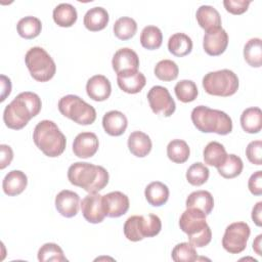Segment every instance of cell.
I'll return each mask as SVG.
<instances>
[{
  "label": "cell",
  "mask_w": 262,
  "mask_h": 262,
  "mask_svg": "<svg viewBox=\"0 0 262 262\" xmlns=\"http://www.w3.org/2000/svg\"><path fill=\"white\" fill-rule=\"evenodd\" d=\"M41 107V98L36 93L21 92L4 108L3 121L10 129H23L32 118L40 113Z\"/></svg>",
  "instance_id": "1"
},
{
  "label": "cell",
  "mask_w": 262,
  "mask_h": 262,
  "mask_svg": "<svg viewBox=\"0 0 262 262\" xmlns=\"http://www.w3.org/2000/svg\"><path fill=\"white\" fill-rule=\"evenodd\" d=\"M68 178L73 185L82 187L89 193H94L107 185L108 172L102 166L77 162L70 166Z\"/></svg>",
  "instance_id": "2"
},
{
  "label": "cell",
  "mask_w": 262,
  "mask_h": 262,
  "mask_svg": "<svg viewBox=\"0 0 262 262\" xmlns=\"http://www.w3.org/2000/svg\"><path fill=\"white\" fill-rule=\"evenodd\" d=\"M33 140L36 146L50 158L60 156L67 145L63 133L53 121L49 120H43L36 125L33 132Z\"/></svg>",
  "instance_id": "3"
},
{
  "label": "cell",
  "mask_w": 262,
  "mask_h": 262,
  "mask_svg": "<svg viewBox=\"0 0 262 262\" xmlns=\"http://www.w3.org/2000/svg\"><path fill=\"white\" fill-rule=\"evenodd\" d=\"M191 121L194 127L204 133L226 135L232 131V121L226 113L206 105H199L192 110Z\"/></svg>",
  "instance_id": "4"
},
{
  "label": "cell",
  "mask_w": 262,
  "mask_h": 262,
  "mask_svg": "<svg viewBox=\"0 0 262 262\" xmlns=\"http://www.w3.org/2000/svg\"><path fill=\"white\" fill-rule=\"evenodd\" d=\"M124 234L131 242H139L144 237H152L162 229L161 219L154 214L134 215L129 217L124 224Z\"/></svg>",
  "instance_id": "5"
},
{
  "label": "cell",
  "mask_w": 262,
  "mask_h": 262,
  "mask_svg": "<svg viewBox=\"0 0 262 262\" xmlns=\"http://www.w3.org/2000/svg\"><path fill=\"white\" fill-rule=\"evenodd\" d=\"M25 62L33 79L38 82H47L55 75V62L42 47L36 46L29 49L25 56Z\"/></svg>",
  "instance_id": "6"
},
{
  "label": "cell",
  "mask_w": 262,
  "mask_h": 262,
  "mask_svg": "<svg viewBox=\"0 0 262 262\" xmlns=\"http://www.w3.org/2000/svg\"><path fill=\"white\" fill-rule=\"evenodd\" d=\"M57 106L62 116L79 125H90L96 120L95 108L77 95L69 94L61 97Z\"/></svg>",
  "instance_id": "7"
},
{
  "label": "cell",
  "mask_w": 262,
  "mask_h": 262,
  "mask_svg": "<svg viewBox=\"0 0 262 262\" xmlns=\"http://www.w3.org/2000/svg\"><path fill=\"white\" fill-rule=\"evenodd\" d=\"M203 87L210 95L231 96L238 89V78L232 71L227 69L210 72L203 78Z\"/></svg>",
  "instance_id": "8"
},
{
  "label": "cell",
  "mask_w": 262,
  "mask_h": 262,
  "mask_svg": "<svg viewBox=\"0 0 262 262\" xmlns=\"http://www.w3.org/2000/svg\"><path fill=\"white\" fill-rule=\"evenodd\" d=\"M251 230L246 222H234L229 224L222 237V246L230 254H239L246 247Z\"/></svg>",
  "instance_id": "9"
},
{
  "label": "cell",
  "mask_w": 262,
  "mask_h": 262,
  "mask_svg": "<svg viewBox=\"0 0 262 262\" xmlns=\"http://www.w3.org/2000/svg\"><path fill=\"white\" fill-rule=\"evenodd\" d=\"M147 100L151 111L155 114H162L165 117H170L176 110V104L168 89L163 86H154L147 93Z\"/></svg>",
  "instance_id": "10"
},
{
  "label": "cell",
  "mask_w": 262,
  "mask_h": 262,
  "mask_svg": "<svg viewBox=\"0 0 262 262\" xmlns=\"http://www.w3.org/2000/svg\"><path fill=\"white\" fill-rule=\"evenodd\" d=\"M206 214L196 208H187L179 219L180 229L187 234L188 237H192L196 234L207 230L209 225L206 221Z\"/></svg>",
  "instance_id": "11"
},
{
  "label": "cell",
  "mask_w": 262,
  "mask_h": 262,
  "mask_svg": "<svg viewBox=\"0 0 262 262\" xmlns=\"http://www.w3.org/2000/svg\"><path fill=\"white\" fill-rule=\"evenodd\" d=\"M81 211L83 217L90 223L96 224L103 221L105 212L102 203V195L94 192L87 194L81 202Z\"/></svg>",
  "instance_id": "12"
},
{
  "label": "cell",
  "mask_w": 262,
  "mask_h": 262,
  "mask_svg": "<svg viewBox=\"0 0 262 262\" xmlns=\"http://www.w3.org/2000/svg\"><path fill=\"white\" fill-rule=\"evenodd\" d=\"M228 45V35L226 31L220 27L205 33L203 39V47L207 54L218 56L222 54Z\"/></svg>",
  "instance_id": "13"
},
{
  "label": "cell",
  "mask_w": 262,
  "mask_h": 262,
  "mask_svg": "<svg viewBox=\"0 0 262 262\" xmlns=\"http://www.w3.org/2000/svg\"><path fill=\"white\" fill-rule=\"evenodd\" d=\"M112 66L117 75L138 71L139 57L131 48L125 47L117 50L112 59Z\"/></svg>",
  "instance_id": "14"
},
{
  "label": "cell",
  "mask_w": 262,
  "mask_h": 262,
  "mask_svg": "<svg viewBox=\"0 0 262 262\" xmlns=\"http://www.w3.org/2000/svg\"><path fill=\"white\" fill-rule=\"evenodd\" d=\"M99 146V141L95 133L82 132L79 133L73 142V151L75 156L81 159H87L93 157Z\"/></svg>",
  "instance_id": "15"
},
{
  "label": "cell",
  "mask_w": 262,
  "mask_h": 262,
  "mask_svg": "<svg viewBox=\"0 0 262 262\" xmlns=\"http://www.w3.org/2000/svg\"><path fill=\"white\" fill-rule=\"evenodd\" d=\"M102 203L105 215L111 218H118L127 213L129 199L121 191H112L102 195Z\"/></svg>",
  "instance_id": "16"
},
{
  "label": "cell",
  "mask_w": 262,
  "mask_h": 262,
  "mask_svg": "<svg viewBox=\"0 0 262 262\" xmlns=\"http://www.w3.org/2000/svg\"><path fill=\"white\" fill-rule=\"evenodd\" d=\"M80 205V196L75 191L63 189L55 196V208L63 217L72 218L76 216Z\"/></svg>",
  "instance_id": "17"
},
{
  "label": "cell",
  "mask_w": 262,
  "mask_h": 262,
  "mask_svg": "<svg viewBox=\"0 0 262 262\" xmlns=\"http://www.w3.org/2000/svg\"><path fill=\"white\" fill-rule=\"evenodd\" d=\"M86 92L94 101H104L112 93V85L103 75L92 76L86 84Z\"/></svg>",
  "instance_id": "18"
},
{
  "label": "cell",
  "mask_w": 262,
  "mask_h": 262,
  "mask_svg": "<svg viewBox=\"0 0 262 262\" xmlns=\"http://www.w3.org/2000/svg\"><path fill=\"white\" fill-rule=\"evenodd\" d=\"M117 83L121 90L129 94H136L142 90L146 84L144 75L139 71L126 72L117 75Z\"/></svg>",
  "instance_id": "19"
},
{
  "label": "cell",
  "mask_w": 262,
  "mask_h": 262,
  "mask_svg": "<svg viewBox=\"0 0 262 262\" xmlns=\"http://www.w3.org/2000/svg\"><path fill=\"white\" fill-rule=\"evenodd\" d=\"M128 126L126 116L119 111H110L102 118V127L111 136L122 135Z\"/></svg>",
  "instance_id": "20"
},
{
  "label": "cell",
  "mask_w": 262,
  "mask_h": 262,
  "mask_svg": "<svg viewBox=\"0 0 262 262\" xmlns=\"http://www.w3.org/2000/svg\"><path fill=\"white\" fill-rule=\"evenodd\" d=\"M27 184V175L19 170H12L5 175L2 181V188L5 194L14 196L20 194L26 189Z\"/></svg>",
  "instance_id": "21"
},
{
  "label": "cell",
  "mask_w": 262,
  "mask_h": 262,
  "mask_svg": "<svg viewBox=\"0 0 262 262\" xmlns=\"http://www.w3.org/2000/svg\"><path fill=\"white\" fill-rule=\"evenodd\" d=\"M151 147V140L144 132L134 131L128 137V148L135 157L144 158L150 152Z\"/></svg>",
  "instance_id": "22"
},
{
  "label": "cell",
  "mask_w": 262,
  "mask_h": 262,
  "mask_svg": "<svg viewBox=\"0 0 262 262\" xmlns=\"http://www.w3.org/2000/svg\"><path fill=\"white\" fill-rule=\"evenodd\" d=\"M195 17L198 24L206 32L221 27V16L216 8L210 5H202L198 8Z\"/></svg>",
  "instance_id": "23"
},
{
  "label": "cell",
  "mask_w": 262,
  "mask_h": 262,
  "mask_svg": "<svg viewBox=\"0 0 262 262\" xmlns=\"http://www.w3.org/2000/svg\"><path fill=\"white\" fill-rule=\"evenodd\" d=\"M108 12L103 7L90 8L84 15V26L91 32L103 30L108 24Z\"/></svg>",
  "instance_id": "24"
},
{
  "label": "cell",
  "mask_w": 262,
  "mask_h": 262,
  "mask_svg": "<svg viewBox=\"0 0 262 262\" xmlns=\"http://www.w3.org/2000/svg\"><path fill=\"white\" fill-rule=\"evenodd\" d=\"M147 203L154 207H161L167 203L169 199V188L160 181L150 182L144 190Z\"/></svg>",
  "instance_id": "25"
},
{
  "label": "cell",
  "mask_w": 262,
  "mask_h": 262,
  "mask_svg": "<svg viewBox=\"0 0 262 262\" xmlns=\"http://www.w3.org/2000/svg\"><path fill=\"white\" fill-rule=\"evenodd\" d=\"M241 125L244 131L255 134L262 128V112L259 107L252 106L246 108L241 115Z\"/></svg>",
  "instance_id": "26"
},
{
  "label": "cell",
  "mask_w": 262,
  "mask_h": 262,
  "mask_svg": "<svg viewBox=\"0 0 262 262\" xmlns=\"http://www.w3.org/2000/svg\"><path fill=\"white\" fill-rule=\"evenodd\" d=\"M186 208H196L209 215L214 208V199L207 190H196L191 192L185 202Z\"/></svg>",
  "instance_id": "27"
},
{
  "label": "cell",
  "mask_w": 262,
  "mask_h": 262,
  "mask_svg": "<svg viewBox=\"0 0 262 262\" xmlns=\"http://www.w3.org/2000/svg\"><path fill=\"white\" fill-rule=\"evenodd\" d=\"M54 23L62 28L72 27L78 18L76 8L69 3H60L53 9Z\"/></svg>",
  "instance_id": "28"
},
{
  "label": "cell",
  "mask_w": 262,
  "mask_h": 262,
  "mask_svg": "<svg viewBox=\"0 0 262 262\" xmlns=\"http://www.w3.org/2000/svg\"><path fill=\"white\" fill-rule=\"evenodd\" d=\"M168 49L173 55L182 57L191 52L192 41L186 34L175 33L168 40Z\"/></svg>",
  "instance_id": "29"
},
{
  "label": "cell",
  "mask_w": 262,
  "mask_h": 262,
  "mask_svg": "<svg viewBox=\"0 0 262 262\" xmlns=\"http://www.w3.org/2000/svg\"><path fill=\"white\" fill-rule=\"evenodd\" d=\"M203 157L205 164L218 168L225 161L227 152L221 143L217 141H211L204 148Z\"/></svg>",
  "instance_id": "30"
},
{
  "label": "cell",
  "mask_w": 262,
  "mask_h": 262,
  "mask_svg": "<svg viewBox=\"0 0 262 262\" xmlns=\"http://www.w3.org/2000/svg\"><path fill=\"white\" fill-rule=\"evenodd\" d=\"M18 35L25 39H34L41 33L42 23L38 17L25 16L20 18L16 25Z\"/></svg>",
  "instance_id": "31"
},
{
  "label": "cell",
  "mask_w": 262,
  "mask_h": 262,
  "mask_svg": "<svg viewBox=\"0 0 262 262\" xmlns=\"http://www.w3.org/2000/svg\"><path fill=\"white\" fill-rule=\"evenodd\" d=\"M244 57L248 64L253 68L262 66V42L260 38H252L246 43Z\"/></svg>",
  "instance_id": "32"
},
{
  "label": "cell",
  "mask_w": 262,
  "mask_h": 262,
  "mask_svg": "<svg viewBox=\"0 0 262 262\" xmlns=\"http://www.w3.org/2000/svg\"><path fill=\"white\" fill-rule=\"evenodd\" d=\"M189 155V146L184 140L174 139L167 145V156L172 162L176 164L185 163L188 160Z\"/></svg>",
  "instance_id": "33"
},
{
  "label": "cell",
  "mask_w": 262,
  "mask_h": 262,
  "mask_svg": "<svg viewBox=\"0 0 262 262\" xmlns=\"http://www.w3.org/2000/svg\"><path fill=\"white\" fill-rule=\"evenodd\" d=\"M163 42V34L156 26H146L140 34V43L142 47L148 50H155L161 47Z\"/></svg>",
  "instance_id": "34"
},
{
  "label": "cell",
  "mask_w": 262,
  "mask_h": 262,
  "mask_svg": "<svg viewBox=\"0 0 262 262\" xmlns=\"http://www.w3.org/2000/svg\"><path fill=\"white\" fill-rule=\"evenodd\" d=\"M243 168H244V164L242 159L231 154V155H227L225 161L221 166L217 168V170L222 177L226 179H231L238 176L242 173Z\"/></svg>",
  "instance_id": "35"
},
{
  "label": "cell",
  "mask_w": 262,
  "mask_h": 262,
  "mask_svg": "<svg viewBox=\"0 0 262 262\" xmlns=\"http://www.w3.org/2000/svg\"><path fill=\"white\" fill-rule=\"evenodd\" d=\"M113 30L118 39L125 41L131 39L135 35L137 31V24L131 17L123 16L116 20Z\"/></svg>",
  "instance_id": "36"
},
{
  "label": "cell",
  "mask_w": 262,
  "mask_h": 262,
  "mask_svg": "<svg viewBox=\"0 0 262 262\" xmlns=\"http://www.w3.org/2000/svg\"><path fill=\"white\" fill-rule=\"evenodd\" d=\"M38 260L40 262H63L68 261L63 255L62 249L54 243L44 244L38 251Z\"/></svg>",
  "instance_id": "37"
},
{
  "label": "cell",
  "mask_w": 262,
  "mask_h": 262,
  "mask_svg": "<svg viewBox=\"0 0 262 262\" xmlns=\"http://www.w3.org/2000/svg\"><path fill=\"white\" fill-rule=\"evenodd\" d=\"M176 97L184 103L193 101L199 94L195 83L191 80H181L174 87Z\"/></svg>",
  "instance_id": "38"
},
{
  "label": "cell",
  "mask_w": 262,
  "mask_h": 262,
  "mask_svg": "<svg viewBox=\"0 0 262 262\" xmlns=\"http://www.w3.org/2000/svg\"><path fill=\"white\" fill-rule=\"evenodd\" d=\"M154 73L159 80L170 82L178 77L179 69L176 62H174L173 60L163 59L156 64Z\"/></svg>",
  "instance_id": "39"
},
{
  "label": "cell",
  "mask_w": 262,
  "mask_h": 262,
  "mask_svg": "<svg viewBox=\"0 0 262 262\" xmlns=\"http://www.w3.org/2000/svg\"><path fill=\"white\" fill-rule=\"evenodd\" d=\"M209 169L203 163L198 162L192 164L186 171V179L189 184L200 186L207 182L209 178Z\"/></svg>",
  "instance_id": "40"
},
{
  "label": "cell",
  "mask_w": 262,
  "mask_h": 262,
  "mask_svg": "<svg viewBox=\"0 0 262 262\" xmlns=\"http://www.w3.org/2000/svg\"><path fill=\"white\" fill-rule=\"evenodd\" d=\"M172 259L175 262H193L198 260V253L190 243H180L172 250Z\"/></svg>",
  "instance_id": "41"
},
{
  "label": "cell",
  "mask_w": 262,
  "mask_h": 262,
  "mask_svg": "<svg viewBox=\"0 0 262 262\" xmlns=\"http://www.w3.org/2000/svg\"><path fill=\"white\" fill-rule=\"evenodd\" d=\"M246 156L252 164L260 166L262 163V141H251L246 148Z\"/></svg>",
  "instance_id": "42"
},
{
  "label": "cell",
  "mask_w": 262,
  "mask_h": 262,
  "mask_svg": "<svg viewBox=\"0 0 262 262\" xmlns=\"http://www.w3.org/2000/svg\"><path fill=\"white\" fill-rule=\"evenodd\" d=\"M251 1H246V0H224L223 5L226 9L231 14L237 15V14H243L248 10V7L250 5Z\"/></svg>",
  "instance_id": "43"
},
{
  "label": "cell",
  "mask_w": 262,
  "mask_h": 262,
  "mask_svg": "<svg viewBox=\"0 0 262 262\" xmlns=\"http://www.w3.org/2000/svg\"><path fill=\"white\" fill-rule=\"evenodd\" d=\"M248 187L252 194L261 195L262 194V171H256L251 175L248 181Z\"/></svg>",
  "instance_id": "44"
},
{
  "label": "cell",
  "mask_w": 262,
  "mask_h": 262,
  "mask_svg": "<svg viewBox=\"0 0 262 262\" xmlns=\"http://www.w3.org/2000/svg\"><path fill=\"white\" fill-rule=\"evenodd\" d=\"M0 151H1V157H0V169H4L7 166L10 165L12 159H13V151L9 145L6 144H1L0 145Z\"/></svg>",
  "instance_id": "45"
},
{
  "label": "cell",
  "mask_w": 262,
  "mask_h": 262,
  "mask_svg": "<svg viewBox=\"0 0 262 262\" xmlns=\"http://www.w3.org/2000/svg\"><path fill=\"white\" fill-rule=\"evenodd\" d=\"M1 85H2V91H1V99H0V101H4L5 98L11 92V82H10V79L7 78L4 75H1Z\"/></svg>",
  "instance_id": "46"
},
{
  "label": "cell",
  "mask_w": 262,
  "mask_h": 262,
  "mask_svg": "<svg viewBox=\"0 0 262 262\" xmlns=\"http://www.w3.org/2000/svg\"><path fill=\"white\" fill-rule=\"evenodd\" d=\"M252 220L257 226L262 225V202H258L252 210Z\"/></svg>",
  "instance_id": "47"
},
{
  "label": "cell",
  "mask_w": 262,
  "mask_h": 262,
  "mask_svg": "<svg viewBox=\"0 0 262 262\" xmlns=\"http://www.w3.org/2000/svg\"><path fill=\"white\" fill-rule=\"evenodd\" d=\"M262 245V234H259L256 239L253 243V250L257 253V255L261 256L262 255V251H261V246Z\"/></svg>",
  "instance_id": "48"
}]
</instances>
